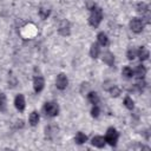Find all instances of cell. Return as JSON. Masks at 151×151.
Listing matches in <instances>:
<instances>
[{
    "instance_id": "1",
    "label": "cell",
    "mask_w": 151,
    "mask_h": 151,
    "mask_svg": "<svg viewBox=\"0 0 151 151\" xmlns=\"http://www.w3.org/2000/svg\"><path fill=\"white\" fill-rule=\"evenodd\" d=\"M101 19H103V11L99 7H96L94 9L91 11V14L88 17V24L92 27L97 28L99 26V24L101 22Z\"/></svg>"
},
{
    "instance_id": "2",
    "label": "cell",
    "mask_w": 151,
    "mask_h": 151,
    "mask_svg": "<svg viewBox=\"0 0 151 151\" xmlns=\"http://www.w3.org/2000/svg\"><path fill=\"white\" fill-rule=\"evenodd\" d=\"M45 114L47 117H55L58 113H59V106L57 103L54 101H48V103H45L44 107H42Z\"/></svg>"
},
{
    "instance_id": "3",
    "label": "cell",
    "mask_w": 151,
    "mask_h": 151,
    "mask_svg": "<svg viewBox=\"0 0 151 151\" xmlns=\"http://www.w3.org/2000/svg\"><path fill=\"white\" fill-rule=\"evenodd\" d=\"M118 137H119V134H118L117 130L114 127H109L106 131V134H105V142L107 144H110L111 146H116Z\"/></svg>"
},
{
    "instance_id": "4",
    "label": "cell",
    "mask_w": 151,
    "mask_h": 151,
    "mask_svg": "<svg viewBox=\"0 0 151 151\" xmlns=\"http://www.w3.org/2000/svg\"><path fill=\"white\" fill-rule=\"evenodd\" d=\"M144 22L140 18H132L130 20V28L133 33H140L143 31Z\"/></svg>"
},
{
    "instance_id": "5",
    "label": "cell",
    "mask_w": 151,
    "mask_h": 151,
    "mask_svg": "<svg viewBox=\"0 0 151 151\" xmlns=\"http://www.w3.org/2000/svg\"><path fill=\"white\" fill-rule=\"evenodd\" d=\"M67 85H68V79H67L66 74L59 73L57 76V79H55V86H57V88L63 91V90H65L67 87Z\"/></svg>"
},
{
    "instance_id": "6",
    "label": "cell",
    "mask_w": 151,
    "mask_h": 151,
    "mask_svg": "<svg viewBox=\"0 0 151 151\" xmlns=\"http://www.w3.org/2000/svg\"><path fill=\"white\" fill-rule=\"evenodd\" d=\"M45 86V79L41 77V76H35L34 79H33V88L37 93L41 92L42 88Z\"/></svg>"
},
{
    "instance_id": "7",
    "label": "cell",
    "mask_w": 151,
    "mask_h": 151,
    "mask_svg": "<svg viewBox=\"0 0 151 151\" xmlns=\"http://www.w3.org/2000/svg\"><path fill=\"white\" fill-rule=\"evenodd\" d=\"M14 106L15 109L19 111V112H22L25 110V106H26V101H25V97L24 94H18L15 98H14Z\"/></svg>"
},
{
    "instance_id": "8",
    "label": "cell",
    "mask_w": 151,
    "mask_h": 151,
    "mask_svg": "<svg viewBox=\"0 0 151 151\" xmlns=\"http://www.w3.org/2000/svg\"><path fill=\"white\" fill-rule=\"evenodd\" d=\"M70 32H71V29H70L68 21H66V20L61 21V24H60V26L58 28V33L60 35H63V37H67V35H70Z\"/></svg>"
},
{
    "instance_id": "9",
    "label": "cell",
    "mask_w": 151,
    "mask_h": 151,
    "mask_svg": "<svg viewBox=\"0 0 151 151\" xmlns=\"http://www.w3.org/2000/svg\"><path fill=\"white\" fill-rule=\"evenodd\" d=\"M149 55H150V52L146 47L144 46H140L138 50H137V57L140 59V61H144V60H147L149 59Z\"/></svg>"
},
{
    "instance_id": "10",
    "label": "cell",
    "mask_w": 151,
    "mask_h": 151,
    "mask_svg": "<svg viewBox=\"0 0 151 151\" xmlns=\"http://www.w3.org/2000/svg\"><path fill=\"white\" fill-rule=\"evenodd\" d=\"M91 143H92L93 146H96V147H98V149H103V147L105 146V144H106L105 138L101 137V136H94V137L92 138Z\"/></svg>"
},
{
    "instance_id": "11",
    "label": "cell",
    "mask_w": 151,
    "mask_h": 151,
    "mask_svg": "<svg viewBox=\"0 0 151 151\" xmlns=\"http://www.w3.org/2000/svg\"><path fill=\"white\" fill-rule=\"evenodd\" d=\"M58 131H59V127L53 124L45 127V133H46V137H48V138H52L53 136H55L58 133Z\"/></svg>"
},
{
    "instance_id": "12",
    "label": "cell",
    "mask_w": 151,
    "mask_h": 151,
    "mask_svg": "<svg viewBox=\"0 0 151 151\" xmlns=\"http://www.w3.org/2000/svg\"><path fill=\"white\" fill-rule=\"evenodd\" d=\"M133 74L136 76L137 79H143L146 74V67L144 65H138L136 67V70L133 71Z\"/></svg>"
},
{
    "instance_id": "13",
    "label": "cell",
    "mask_w": 151,
    "mask_h": 151,
    "mask_svg": "<svg viewBox=\"0 0 151 151\" xmlns=\"http://www.w3.org/2000/svg\"><path fill=\"white\" fill-rule=\"evenodd\" d=\"M101 59H103V61H104L105 64H107L109 66H112L113 63H114V55H113L111 52H109V51L103 53Z\"/></svg>"
},
{
    "instance_id": "14",
    "label": "cell",
    "mask_w": 151,
    "mask_h": 151,
    "mask_svg": "<svg viewBox=\"0 0 151 151\" xmlns=\"http://www.w3.org/2000/svg\"><path fill=\"white\" fill-rule=\"evenodd\" d=\"M97 41L100 46H107L109 45V38L104 32H99L97 35Z\"/></svg>"
},
{
    "instance_id": "15",
    "label": "cell",
    "mask_w": 151,
    "mask_h": 151,
    "mask_svg": "<svg viewBox=\"0 0 151 151\" xmlns=\"http://www.w3.org/2000/svg\"><path fill=\"white\" fill-rule=\"evenodd\" d=\"M99 53H100L99 44H92L91 47H90V55H91V58L97 59L99 57Z\"/></svg>"
},
{
    "instance_id": "16",
    "label": "cell",
    "mask_w": 151,
    "mask_h": 151,
    "mask_svg": "<svg viewBox=\"0 0 151 151\" xmlns=\"http://www.w3.org/2000/svg\"><path fill=\"white\" fill-rule=\"evenodd\" d=\"M39 119H40V117H39V113H38L37 111L31 112V114H29V117H28L29 125H31V126H35V125L39 123Z\"/></svg>"
},
{
    "instance_id": "17",
    "label": "cell",
    "mask_w": 151,
    "mask_h": 151,
    "mask_svg": "<svg viewBox=\"0 0 151 151\" xmlns=\"http://www.w3.org/2000/svg\"><path fill=\"white\" fill-rule=\"evenodd\" d=\"M136 11L139 13V14H145V13H147L149 12V6H147V4H145V2H143V1H140V2H138L137 4V6H136Z\"/></svg>"
},
{
    "instance_id": "18",
    "label": "cell",
    "mask_w": 151,
    "mask_h": 151,
    "mask_svg": "<svg viewBox=\"0 0 151 151\" xmlns=\"http://www.w3.org/2000/svg\"><path fill=\"white\" fill-rule=\"evenodd\" d=\"M87 100H88L91 104L97 105V104L99 103V96H98V93H97V92H93V91H90V92L87 93Z\"/></svg>"
},
{
    "instance_id": "19",
    "label": "cell",
    "mask_w": 151,
    "mask_h": 151,
    "mask_svg": "<svg viewBox=\"0 0 151 151\" xmlns=\"http://www.w3.org/2000/svg\"><path fill=\"white\" fill-rule=\"evenodd\" d=\"M7 111V98L5 93L0 92V112H6Z\"/></svg>"
},
{
    "instance_id": "20",
    "label": "cell",
    "mask_w": 151,
    "mask_h": 151,
    "mask_svg": "<svg viewBox=\"0 0 151 151\" xmlns=\"http://www.w3.org/2000/svg\"><path fill=\"white\" fill-rule=\"evenodd\" d=\"M50 13H51V9L47 6H41L39 8V15H40L41 19H47V17L50 15Z\"/></svg>"
},
{
    "instance_id": "21",
    "label": "cell",
    "mask_w": 151,
    "mask_h": 151,
    "mask_svg": "<svg viewBox=\"0 0 151 151\" xmlns=\"http://www.w3.org/2000/svg\"><path fill=\"white\" fill-rule=\"evenodd\" d=\"M87 140V136L85 134V133H83V132H78L77 134H76V137H74V142L77 143V144H84L85 142Z\"/></svg>"
},
{
    "instance_id": "22",
    "label": "cell",
    "mask_w": 151,
    "mask_h": 151,
    "mask_svg": "<svg viewBox=\"0 0 151 151\" xmlns=\"http://www.w3.org/2000/svg\"><path fill=\"white\" fill-rule=\"evenodd\" d=\"M122 74L125 77V78H132L133 77V71H132V68L130 67V66H124L123 67V70H122Z\"/></svg>"
},
{
    "instance_id": "23",
    "label": "cell",
    "mask_w": 151,
    "mask_h": 151,
    "mask_svg": "<svg viewBox=\"0 0 151 151\" xmlns=\"http://www.w3.org/2000/svg\"><path fill=\"white\" fill-rule=\"evenodd\" d=\"M124 105H125V107L129 109V110H132V109L134 107V103H133L132 98L129 97V96L125 97V99H124Z\"/></svg>"
},
{
    "instance_id": "24",
    "label": "cell",
    "mask_w": 151,
    "mask_h": 151,
    "mask_svg": "<svg viewBox=\"0 0 151 151\" xmlns=\"http://www.w3.org/2000/svg\"><path fill=\"white\" fill-rule=\"evenodd\" d=\"M126 57H127V59L129 60H133V59H136V57H137V50H134V48H129L127 50V52H126Z\"/></svg>"
},
{
    "instance_id": "25",
    "label": "cell",
    "mask_w": 151,
    "mask_h": 151,
    "mask_svg": "<svg viewBox=\"0 0 151 151\" xmlns=\"http://www.w3.org/2000/svg\"><path fill=\"white\" fill-rule=\"evenodd\" d=\"M90 84L88 83H83L81 85H80V93L81 94H87L88 92H90Z\"/></svg>"
},
{
    "instance_id": "26",
    "label": "cell",
    "mask_w": 151,
    "mask_h": 151,
    "mask_svg": "<svg viewBox=\"0 0 151 151\" xmlns=\"http://www.w3.org/2000/svg\"><path fill=\"white\" fill-rule=\"evenodd\" d=\"M109 92L111 93V96H112V97H118V96L122 93V90H120L118 86H116V85H114V86H113Z\"/></svg>"
},
{
    "instance_id": "27",
    "label": "cell",
    "mask_w": 151,
    "mask_h": 151,
    "mask_svg": "<svg viewBox=\"0 0 151 151\" xmlns=\"http://www.w3.org/2000/svg\"><path fill=\"white\" fill-rule=\"evenodd\" d=\"M113 86H114V83H113L112 80H106V81H104V84H103V87H104V90H106V91H110Z\"/></svg>"
},
{
    "instance_id": "28",
    "label": "cell",
    "mask_w": 151,
    "mask_h": 151,
    "mask_svg": "<svg viewBox=\"0 0 151 151\" xmlns=\"http://www.w3.org/2000/svg\"><path fill=\"white\" fill-rule=\"evenodd\" d=\"M99 113H100V109H99L97 105H94V106L92 107V110H91V116L94 117V118H97V117L99 116Z\"/></svg>"
},
{
    "instance_id": "29",
    "label": "cell",
    "mask_w": 151,
    "mask_h": 151,
    "mask_svg": "<svg viewBox=\"0 0 151 151\" xmlns=\"http://www.w3.org/2000/svg\"><path fill=\"white\" fill-rule=\"evenodd\" d=\"M86 6H87V8H88L90 11H92V9H94V8H96V4H94L93 1H87Z\"/></svg>"
}]
</instances>
